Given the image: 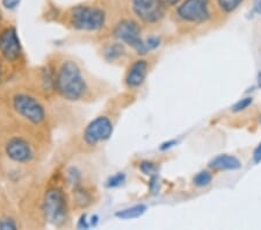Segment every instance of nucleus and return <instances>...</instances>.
<instances>
[{
    "label": "nucleus",
    "mask_w": 261,
    "mask_h": 230,
    "mask_svg": "<svg viewBox=\"0 0 261 230\" xmlns=\"http://www.w3.org/2000/svg\"><path fill=\"white\" fill-rule=\"evenodd\" d=\"M171 19L181 34H191L214 23H221L213 0H181L172 8Z\"/></svg>",
    "instance_id": "obj_1"
},
{
    "label": "nucleus",
    "mask_w": 261,
    "mask_h": 230,
    "mask_svg": "<svg viewBox=\"0 0 261 230\" xmlns=\"http://www.w3.org/2000/svg\"><path fill=\"white\" fill-rule=\"evenodd\" d=\"M55 91L67 101H83L91 93L90 83L73 60H65L55 71Z\"/></svg>",
    "instance_id": "obj_2"
},
{
    "label": "nucleus",
    "mask_w": 261,
    "mask_h": 230,
    "mask_svg": "<svg viewBox=\"0 0 261 230\" xmlns=\"http://www.w3.org/2000/svg\"><path fill=\"white\" fill-rule=\"evenodd\" d=\"M10 105L15 115L33 127H40L47 121L44 105L35 95L26 91H18L11 95Z\"/></svg>",
    "instance_id": "obj_3"
},
{
    "label": "nucleus",
    "mask_w": 261,
    "mask_h": 230,
    "mask_svg": "<svg viewBox=\"0 0 261 230\" xmlns=\"http://www.w3.org/2000/svg\"><path fill=\"white\" fill-rule=\"evenodd\" d=\"M67 22L75 31L100 32L107 24V12L98 5H77L70 8Z\"/></svg>",
    "instance_id": "obj_4"
},
{
    "label": "nucleus",
    "mask_w": 261,
    "mask_h": 230,
    "mask_svg": "<svg viewBox=\"0 0 261 230\" xmlns=\"http://www.w3.org/2000/svg\"><path fill=\"white\" fill-rule=\"evenodd\" d=\"M42 211L45 220L55 227H64L70 219V200L63 188L54 186L44 193Z\"/></svg>",
    "instance_id": "obj_5"
},
{
    "label": "nucleus",
    "mask_w": 261,
    "mask_h": 230,
    "mask_svg": "<svg viewBox=\"0 0 261 230\" xmlns=\"http://www.w3.org/2000/svg\"><path fill=\"white\" fill-rule=\"evenodd\" d=\"M129 13L143 27L161 26L168 14V7L163 0H127Z\"/></svg>",
    "instance_id": "obj_6"
},
{
    "label": "nucleus",
    "mask_w": 261,
    "mask_h": 230,
    "mask_svg": "<svg viewBox=\"0 0 261 230\" xmlns=\"http://www.w3.org/2000/svg\"><path fill=\"white\" fill-rule=\"evenodd\" d=\"M112 36L116 41L133 49L137 55L145 56L143 26L133 16L117 21L112 29Z\"/></svg>",
    "instance_id": "obj_7"
},
{
    "label": "nucleus",
    "mask_w": 261,
    "mask_h": 230,
    "mask_svg": "<svg viewBox=\"0 0 261 230\" xmlns=\"http://www.w3.org/2000/svg\"><path fill=\"white\" fill-rule=\"evenodd\" d=\"M114 132V122L107 115H100L92 120L84 129L82 139L87 148H96L111 139Z\"/></svg>",
    "instance_id": "obj_8"
},
{
    "label": "nucleus",
    "mask_w": 261,
    "mask_h": 230,
    "mask_svg": "<svg viewBox=\"0 0 261 230\" xmlns=\"http://www.w3.org/2000/svg\"><path fill=\"white\" fill-rule=\"evenodd\" d=\"M4 152L15 164H29L35 160V149L26 137L13 135L8 137L4 144Z\"/></svg>",
    "instance_id": "obj_9"
},
{
    "label": "nucleus",
    "mask_w": 261,
    "mask_h": 230,
    "mask_svg": "<svg viewBox=\"0 0 261 230\" xmlns=\"http://www.w3.org/2000/svg\"><path fill=\"white\" fill-rule=\"evenodd\" d=\"M22 54L18 32L14 27H6L0 32V56L6 62L13 63L20 58Z\"/></svg>",
    "instance_id": "obj_10"
},
{
    "label": "nucleus",
    "mask_w": 261,
    "mask_h": 230,
    "mask_svg": "<svg viewBox=\"0 0 261 230\" xmlns=\"http://www.w3.org/2000/svg\"><path fill=\"white\" fill-rule=\"evenodd\" d=\"M150 72V62L137 58L130 63L124 76V85L128 90H140Z\"/></svg>",
    "instance_id": "obj_11"
},
{
    "label": "nucleus",
    "mask_w": 261,
    "mask_h": 230,
    "mask_svg": "<svg viewBox=\"0 0 261 230\" xmlns=\"http://www.w3.org/2000/svg\"><path fill=\"white\" fill-rule=\"evenodd\" d=\"M95 192L93 188L78 184L72 187L71 192V203L75 209H86L94 203Z\"/></svg>",
    "instance_id": "obj_12"
},
{
    "label": "nucleus",
    "mask_w": 261,
    "mask_h": 230,
    "mask_svg": "<svg viewBox=\"0 0 261 230\" xmlns=\"http://www.w3.org/2000/svg\"><path fill=\"white\" fill-rule=\"evenodd\" d=\"M209 169L212 171H236L242 167V162L236 156L228 154L218 155L209 162Z\"/></svg>",
    "instance_id": "obj_13"
},
{
    "label": "nucleus",
    "mask_w": 261,
    "mask_h": 230,
    "mask_svg": "<svg viewBox=\"0 0 261 230\" xmlns=\"http://www.w3.org/2000/svg\"><path fill=\"white\" fill-rule=\"evenodd\" d=\"M220 22L234 14L246 0H213Z\"/></svg>",
    "instance_id": "obj_14"
},
{
    "label": "nucleus",
    "mask_w": 261,
    "mask_h": 230,
    "mask_svg": "<svg viewBox=\"0 0 261 230\" xmlns=\"http://www.w3.org/2000/svg\"><path fill=\"white\" fill-rule=\"evenodd\" d=\"M127 45L121 43L119 41L109 42L102 49V56L108 63H117L120 61H124L128 56Z\"/></svg>",
    "instance_id": "obj_15"
},
{
    "label": "nucleus",
    "mask_w": 261,
    "mask_h": 230,
    "mask_svg": "<svg viewBox=\"0 0 261 230\" xmlns=\"http://www.w3.org/2000/svg\"><path fill=\"white\" fill-rule=\"evenodd\" d=\"M146 212L145 205H135V206L122 209L116 213V217L121 220H133L142 216Z\"/></svg>",
    "instance_id": "obj_16"
},
{
    "label": "nucleus",
    "mask_w": 261,
    "mask_h": 230,
    "mask_svg": "<svg viewBox=\"0 0 261 230\" xmlns=\"http://www.w3.org/2000/svg\"><path fill=\"white\" fill-rule=\"evenodd\" d=\"M213 172L212 171H208V170H202L200 172H197L194 177H193V184L196 187H207L209 186L210 184L213 182Z\"/></svg>",
    "instance_id": "obj_17"
},
{
    "label": "nucleus",
    "mask_w": 261,
    "mask_h": 230,
    "mask_svg": "<svg viewBox=\"0 0 261 230\" xmlns=\"http://www.w3.org/2000/svg\"><path fill=\"white\" fill-rule=\"evenodd\" d=\"M138 169L143 174L150 175V177L158 173V164L152 161H142L138 165Z\"/></svg>",
    "instance_id": "obj_18"
},
{
    "label": "nucleus",
    "mask_w": 261,
    "mask_h": 230,
    "mask_svg": "<svg viewBox=\"0 0 261 230\" xmlns=\"http://www.w3.org/2000/svg\"><path fill=\"white\" fill-rule=\"evenodd\" d=\"M66 179H67V183H69L70 185H72L73 187L82 183V174L77 169H75V167H71V169L67 170Z\"/></svg>",
    "instance_id": "obj_19"
},
{
    "label": "nucleus",
    "mask_w": 261,
    "mask_h": 230,
    "mask_svg": "<svg viewBox=\"0 0 261 230\" xmlns=\"http://www.w3.org/2000/svg\"><path fill=\"white\" fill-rule=\"evenodd\" d=\"M124 182H125V174L123 172H119L114 175H112V177L108 179L106 186L108 188H115L123 185Z\"/></svg>",
    "instance_id": "obj_20"
},
{
    "label": "nucleus",
    "mask_w": 261,
    "mask_h": 230,
    "mask_svg": "<svg viewBox=\"0 0 261 230\" xmlns=\"http://www.w3.org/2000/svg\"><path fill=\"white\" fill-rule=\"evenodd\" d=\"M252 103H253V99H252L251 97H246V98H243L239 100L238 103L234 104V106L232 107V111L234 113H238V112H242L244 110H246V108H248L252 105Z\"/></svg>",
    "instance_id": "obj_21"
},
{
    "label": "nucleus",
    "mask_w": 261,
    "mask_h": 230,
    "mask_svg": "<svg viewBox=\"0 0 261 230\" xmlns=\"http://www.w3.org/2000/svg\"><path fill=\"white\" fill-rule=\"evenodd\" d=\"M18 228V223L13 219V217L10 216H4L0 219V229L7 230V229H16Z\"/></svg>",
    "instance_id": "obj_22"
},
{
    "label": "nucleus",
    "mask_w": 261,
    "mask_h": 230,
    "mask_svg": "<svg viewBox=\"0 0 261 230\" xmlns=\"http://www.w3.org/2000/svg\"><path fill=\"white\" fill-rule=\"evenodd\" d=\"M21 0H2V4L3 6L6 8V10H15L16 7L20 5Z\"/></svg>",
    "instance_id": "obj_23"
},
{
    "label": "nucleus",
    "mask_w": 261,
    "mask_h": 230,
    "mask_svg": "<svg viewBox=\"0 0 261 230\" xmlns=\"http://www.w3.org/2000/svg\"><path fill=\"white\" fill-rule=\"evenodd\" d=\"M253 160H254V163H256V164L261 162V143L258 146H256L255 150H254Z\"/></svg>",
    "instance_id": "obj_24"
},
{
    "label": "nucleus",
    "mask_w": 261,
    "mask_h": 230,
    "mask_svg": "<svg viewBox=\"0 0 261 230\" xmlns=\"http://www.w3.org/2000/svg\"><path fill=\"white\" fill-rule=\"evenodd\" d=\"M163 2L165 3V5L168 7V10H172V8L178 5L181 0H163Z\"/></svg>",
    "instance_id": "obj_25"
},
{
    "label": "nucleus",
    "mask_w": 261,
    "mask_h": 230,
    "mask_svg": "<svg viewBox=\"0 0 261 230\" xmlns=\"http://www.w3.org/2000/svg\"><path fill=\"white\" fill-rule=\"evenodd\" d=\"M90 223L87 222V220H86V216L84 215V216H82L81 217V221H79V223H78V227L79 228H84V229H87L88 227H90Z\"/></svg>",
    "instance_id": "obj_26"
},
{
    "label": "nucleus",
    "mask_w": 261,
    "mask_h": 230,
    "mask_svg": "<svg viewBox=\"0 0 261 230\" xmlns=\"http://www.w3.org/2000/svg\"><path fill=\"white\" fill-rule=\"evenodd\" d=\"M253 11L256 14L261 15V0H254L253 3Z\"/></svg>",
    "instance_id": "obj_27"
},
{
    "label": "nucleus",
    "mask_w": 261,
    "mask_h": 230,
    "mask_svg": "<svg viewBox=\"0 0 261 230\" xmlns=\"http://www.w3.org/2000/svg\"><path fill=\"white\" fill-rule=\"evenodd\" d=\"M175 144V141H170V142H167V143H165V144H163L162 146H161V149L162 150H165V149H170L171 146H173Z\"/></svg>",
    "instance_id": "obj_28"
},
{
    "label": "nucleus",
    "mask_w": 261,
    "mask_h": 230,
    "mask_svg": "<svg viewBox=\"0 0 261 230\" xmlns=\"http://www.w3.org/2000/svg\"><path fill=\"white\" fill-rule=\"evenodd\" d=\"M3 66H2V63H0V85H2V82H3Z\"/></svg>",
    "instance_id": "obj_29"
},
{
    "label": "nucleus",
    "mask_w": 261,
    "mask_h": 230,
    "mask_svg": "<svg viewBox=\"0 0 261 230\" xmlns=\"http://www.w3.org/2000/svg\"><path fill=\"white\" fill-rule=\"evenodd\" d=\"M258 83H259V86L261 87V72L259 73V76H258Z\"/></svg>",
    "instance_id": "obj_30"
},
{
    "label": "nucleus",
    "mask_w": 261,
    "mask_h": 230,
    "mask_svg": "<svg viewBox=\"0 0 261 230\" xmlns=\"http://www.w3.org/2000/svg\"><path fill=\"white\" fill-rule=\"evenodd\" d=\"M0 21H2V12H0Z\"/></svg>",
    "instance_id": "obj_31"
}]
</instances>
